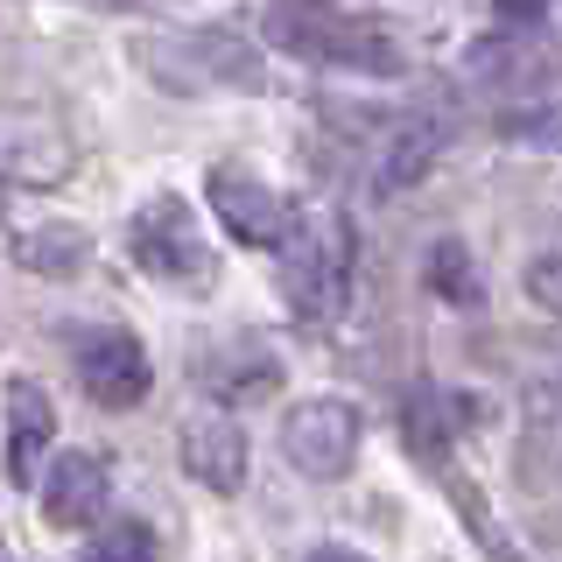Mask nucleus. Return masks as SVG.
<instances>
[{"label":"nucleus","mask_w":562,"mask_h":562,"mask_svg":"<svg viewBox=\"0 0 562 562\" xmlns=\"http://www.w3.org/2000/svg\"><path fill=\"white\" fill-rule=\"evenodd\" d=\"M274 443H281V457H289L295 479L338 485V479H351V471H359L366 415L351 408V401H338V394H310V401H295V408L281 415Z\"/></svg>","instance_id":"39448f33"},{"label":"nucleus","mask_w":562,"mask_h":562,"mask_svg":"<svg viewBox=\"0 0 562 562\" xmlns=\"http://www.w3.org/2000/svg\"><path fill=\"white\" fill-rule=\"evenodd\" d=\"M422 281H429V295H443V303H457V310L485 303V274L471 268L464 239H436L429 254H422Z\"/></svg>","instance_id":"4468645a"},{"label":"nucleus","mask_w":562,"mask_h":562,"mask_svg":"<svg viewBox=\"0 0 562 562\" xmlns=\"http://www.w3.org/2000/svg\"><path fill=\"white\" fill-rule=\"evenodd\" d=\"M190 380H198V394L211 401V408L233 415L239 401L281 394V351L239 330V338H218V345H198V351H190Z\"/></svg>","instance_id":"1a4fd4ad"},{"label":"nucleus","mask_w":562,"mask_h":562,"mask_svg":"<svg viewBox=\"0 0 562 562\" xmlns=\"http://www.w3.org/2000/svg\"><path fill=\"white\" fill-rule=\"evenodd\" d=\"M520 289H527V303H535L541 316H562V246H555V254H535V260H527Z\"/></svg>","instance_id":"f3484780"},{"label":"nucleus","mask_w":562,"mask_h":562,"mask_svg":"<svg viewBox=\"0 0 562 562\" xmlns=\"http://www.w3.org/2000/svg\"><path fill=\"white\" fill-rule=\"evenodd\" d=\"M204 204H211V218H218L239 246H260V254H274L281 233H289V204H295V198H281V190H274L260 169L218 162V169L204 176Z\"/></svg>","instance_id":"6e6552de"},{"label":"nucleus","mask_w":562,"mask_h":562,"mask_svg":"<svg viewBox=\"0 0 562 562\" xmlns=\"http://www.w3.org/2000/svg\"><path fill=\"white\" fill-rule=\"evenodd\" d=\"M268 43L289 49L303 64H330V70H359V78H401L408 57L401 43L359 14H345L338 0H274L268 8Z\"/></svg>","instance_id":"f257e3e1"},{"label":"nucleus","mask_w":562,"mask_h":562,"mask_svg":"<svg viewBox=\"0 0 562 562\" xmlns=\"http://www.w3.org/2000/svg\"><path fill=\"white\" fill-rule=\"evenodd\" d=\"M0 562H8V555H0Z\"/></svg>","instance_id":"412c9836"},{"label":"nucleus","mask_w":562,"mask_h":562,"mask_svg":"<svg viewBox=\"0 0 562 562\" xmlns=\"http://www.w3.org/2000/svg\"><path fill=\"white\" fill-rule=\"evenodd\" d=\"M443 148H450V120L443 113L394 120V127L373 140V190H408V183H422Z\"/></svg>","instance_id":"ddd939ff"},{"label":"nucleus","mask_w":562,"mask_h":562,"mask_svg":"<svg viewBox=\"0 0 562 562\" xmlns=\"http://www.w3.org/2000/svg\"><path fill=\"white\" fill-rule=\"evenodd\" d=\"M281 260V289L289 303L316 316V324H338L351 303V225L330 204H289V233L274 246Z\"/></svg>","instance_id":"f03ea898"},{"label":"nucleus","mask_w":562,"mask_h":562,"mask_svg":"<svg viewBox=\"0 0 562 562\" xmlns=\"http://www.w3.org/2000/svg\"><path fill=\"white\" fill-rule=\"evenodd\" d=\"M127 254L148 281L183 289V295H204L211 281H218V254H211V239H204V218L190 211V198H176V190H155V198L134 204Z\"/></svg>","instance_id":"20e7f679"},{"label":"nucleus","mask_w":562,"mask_h":562,"mask_svg":"<svg viewBox=\"0 0 562 562\" xmlns=\"http://www.w3.org/2000/svg\"><path fill=\"white\" fill-rule=\"evenodd\" d=\"M310 562H366V555H359V549H338V541H324V549H316Z\"/></svg>","instance_id":"aec40b11"},{"label":"nucleus","mask_w":562,"mask_h":562,"mask_svg":"<svg viewBox=\"0 0 562 562\" xmlns=\"http://www.w3.org/2000/svg\"><path fill=\"white\" fill-rule=\"evenodd\" d=\"M78 169V140L57 113L43 105H0V183L22 190H57Z\"/></svg>","instance_id":"0eeeda50"},{"label":"nucleus","mask_w":562,"mask_h":562,"mask_svg":"<svg viewBox=\"0 0 562 562\" xmlns=\"http://www.w3.org/2000/svg\"><path fill=\"white\" fill-rule=\"evenodd\" d=\"M78 562H155V535H148V520H99Z\"/></svg>","instance_id":"dca6fc26"},{"label":"nucleus","mask_w":562,"mask_h":562,"mask_svg":"<svg viewBox=\"0 0 562 562\" xmlns=\"http://www.w3.org/2000/svg\"><path fill=\"white\" fill-rule=\"evenodd\" d=\"M113 499V464L99 450H64L43 471V520L49 527H99Z\"/></svg>","instance_id":"9b49d317"},{"label":"nucleus","mask_w":562,"mask_h":562,"mask_svg":"<svg viewBox=\"0 0 562 562\" xmlns=\"http://www.w3.org/2000/svg\"><path fill=\"white\" fill-rule=\"evenodd\" d=\"M514 140H541V148H562V99H549L541 113H506L499 120Z\"/></svg>","instance_id":"a211bd4d"},{"label":"nucleus","mask_w":562,"mask_h":562,"mask_svg":"<svg viewBox=\"0 0 562 562\" xmlns=\"http://www.w3.org/2000/svg\"><path fill=\"white\" fill-rule=\"evenodd\" d=\"M70 366H78L85 394H92L99 408H113V415L140 408L148 386H155L148 345H140L134 330H120V324H78V330H70Z\"/></svg>","instance_id":"423d86ee"},{"label":"nucleus","mask_w":562,"mask_h":562,"mask_svg":"<svg viewBox=\"0 0 562 562\" xmlns=\"http://www.w3.org/2000/svg\"><path fill=\"white\" fill-rule=\"evenodd\" d=\"M176 457H183V471H190V479H198L204 492L233 499V492L246 485L254 443H246L239 415H225V408H198V415H183V429H176Z\"/></svg>","instance_id":"9d476101"},{"label":"nucleus","mask_w":562,"mask_h":562,"mask_svg":"<svg viewBox=\"0 0 562 562\" xmlns=\"http://www.w3.org/2000/svg\"><path fill=\"white\" fill-rule=\"evenodd\" d=\"M57 457V401L35 380H8V479L35 485Z\"/></svg>","instance_id":"f8f14e48"},{"label":"nucleus","mask_w":562,"mask_h":562,"mask_svg":"<svg viewBox=\"0 0 562 562\" xmlns=\"http://www.w3.org/2000/svg\"><path fill=\"white\" fill-rule=\"evenodd\" d=\"M499 14H549V0H492Z\"/></svg>","instance_id":"6ab92c4d"},{"label":"nucleus","mask_w":562,"mask_h":562,"mask_svg":"<svg viewBox=\"0 0 562 562\" xmlns=\"http://www.w3.org/2000/svg\"><path fill=\"white\" fill-rule=\"evenodd\" d=\"M85 254H92V239L78 233V225H35V233H14V260L35 274H78Z\"/></svg>","instance_id":"2eb2a0df"},{"label":"nucleus","mask_w":562,"mask_h":562,"mask_svg":"<svg viewBox=\"0 0 562 562\" xmlns=\"http://www.w3.org/2000/svg\"><path fill=\"white\" fill-rule=\"evenodd\" d=\"M134 64L148 70L162 92L176 99H204V92H246L260 85V49L233 29H162L140 35Z\"/></svg>","instance_id":"7ed1b4c3"}]
</instances>
